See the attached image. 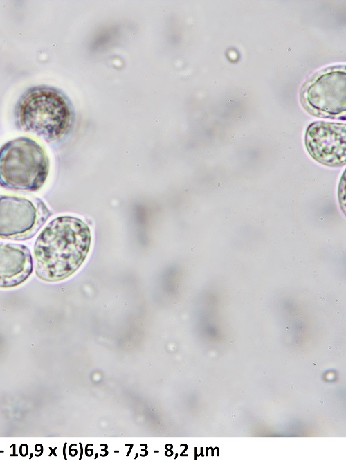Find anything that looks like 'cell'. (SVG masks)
Here are the masks:
<instances>
[{
	"instance_id": "obj_6",
	"label": "cell",
	"mask_w": 346,
	"mask_h": 461,
	"mask_svg": "<svg viewBox=\"0 0 346 461\" xmlns=\"http://www.w3.org/2000/svg\"><path fill=\"white\" fill-rule=\"evenodd\" d=\"M345 124L326 121L311 123L306 131L309 154L321 164L338 167L345 164Z\"/></svg>"
},
{
	"instance_id": "obj_4",
	"label": "cell",
	"mask_w": 346,
	"mask_h": 461,
	"mask_svg": "<svg viewBox=\"0 0 346 461\" xmlns=\"http://www.w3.org/2000/svg\"><path fill=\"white\" fill-rule=\"evenodd\" d=\"M345 66L320 70L304 84L300 100L311 114L324 118L345 119Z\"/></svg>"
},
{
	"instance_id": "obj_1",
	"label": "cell",
	"mask_w": 346,
	"mask_h": 461,
	"mask_svg": "<svg viewBox=\"0 0 346 461\" xmlns=\"http://www.w3.org/2000/svg\"><path fill=\"white\" fill-rule=\"evenodd\" d=\"M91 231L72 216L52 219L37 236L33 248L35 271L46 282H58L73 275L90 250Z\"/></svg>"
},
{
	"instance_id": "obj_3",
	"label": "cell",
	"mask_w": 346,
	"mask_h": 461,
	"mask_svg": "<svg viewBox=\"0 0 346 461\" xmlns=\"http://www.w3.org/2000/svg\"><path fill=\"white\" fill-rule=\"evenodd\" d=\"M50 160L44 147L28 136L8 141L0 147V187L35 192L45 184Z\"/></svg>"
},
{
	"instance_id": "obj_2",
	"label": "cell",
	"mask_w": 346,
	"mask_h": 461,
	"mask_svg": "<svg viewBox=\"0 0 346 461\" xmlns=\"http://www.w3.org/2000/svg\"><path fill=\"white\" fill-rule=\"evenodd\" d=\"M17 127L46 142L63 138L70 131L74 114L70 101L57 89L39 85L26 90L17 100Z\"/></svg>"
},
{
	"instance_id": "obj_7",
	"label": "cell",
	"mask_w": 346,
	"mask_h": 461,
	"mask_svg": "<svg viewBox=\"0 0 346 461\" xmlns=\"http://www.w3.org/2000/svg\"><path fill=\"white\" fill-rule=\"evenodd\" d=\"M33 269V257L26 245L0 242V288L20 285Z\"/></svg>"
},
{
	"instance_id": "obj_5",
	"label": "cell",
	"mask_w": 346,
	"mask_h": 461,
	"mask_svg": "<svg viewBox=\"0 0 346 461\" xmlns=\"http://www.w3.org/2000/svg\"><path fill=\"white\" fill-rule=\"evenodd\" d=\"M51 216L42 200L36 197L0 194V238H32Z\"/></svg>"
}]
</instances>
